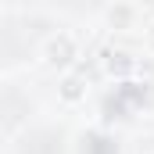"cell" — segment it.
<instances>
[{
    "instance_id": "cell-6",
    "label": "cell",
    "mask_w": 154,
    "mask_h": 154,
    "mask_svg": "<svg viewBox=\"0 0 154 154\" xmlns=\"http://www.w3.org/2000/svg\"><path fill=\"white\" fill-rule=\"evenodd\" d=\"M143 50H147V54L154 57V22L147 25V29H143Z\"/></svg>"
},
{
    "instance_id": "cell-3",
    "label": "cell",
    "mask_w": 154,
    "mask_h": 154,
    "mask_svg": "<svg viewBox=\"0 0 154 154\" xmlns=\"http://www.w3.org/2000/svg\"><path fill=\"white\" fill-rule=\"evenodd\" d=\"M108 25L118 29V32L133 29V25H136V7H133V4H115V7H108Z\"/></svg>"
},
{
    "instance_id": "cell-2",
    "label": "cell",
    "mask_w": 154,
    "mask_h": 154,
    "mask_svg": "<svg viewBox=\"0 0 154 154\" xmlns=\"http://www.w3.org/2000/svg\"><path fill=\"white\" fill-rule=\"evenodd\" d=\"M57 97H61L65 104H79V100H86V79L75 75V72H68V75L57 82Z\"/></svg>"
},
{
    "instance_id": "cell-4",
    "label": "cell",
    "mask_w": 154,
    "mask_h": 154,
    "mask_svg": "<svg viewBox=\"0 0 154 154\" xmlns=\"http://www.w3.org/2000/svg\"><path fill=\"white\" fill-rule=\"evenodd\" d=\"M104 68H108V75H115V79H125L133 68H136V61L125 54V50H111L108 57H104Z\"/></svg>"
},
{
    "instance_id": "cell-1",
    "label": "cell",
    "mask_w": 154,
    "mask_h": 154,
    "mask_svg": "<svg viewBox=\"0 0 154 154\" xmlns=\"http://www.w3.org/2000/svg\"><path fill=\"white\" fill-rule=\"evenodd\" d=\"M39 57H43V65H47V68H57V72H68V68L75 65V57H79L75 36H72V32H54V36H50L47 43H43Z\"/></svg>"
},
{
    "instance_id": "cell-5",
    "label": "cell",
    "mask_w": 154,
    "mask_h": 154,
    "mask_svg": "<svg viewBox=\"0 0 154 154\" xmlns=\"http://www.w3.org/2000/svg\"><path fill=\"white\" fill-rule=\"evenodd\" d=\"M86 154H118V147L108 143L104 136H86Z\"/></svg>"
}]
</instances>
